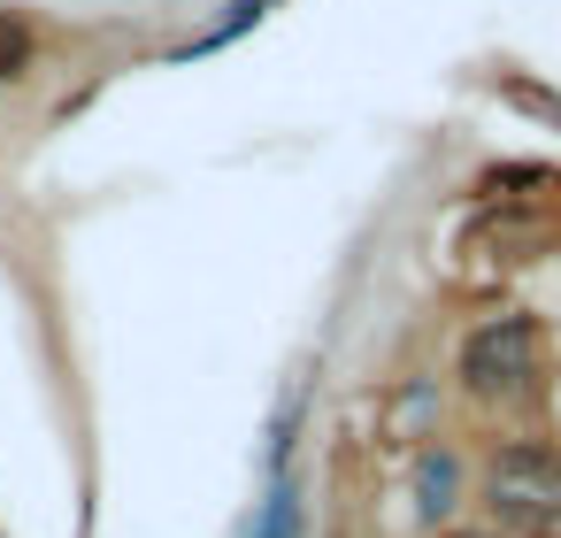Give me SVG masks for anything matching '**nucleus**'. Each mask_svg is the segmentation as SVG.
Returning <instances> with one entry per match:
<instances>
[{
	"mask_svg": "<svg viewBox=\"0 0 561 538\" xmlns=\"http://www.w3.org/2000/svg\"><path fill=\"white\" fill-rule=\"evenodd\" d=\"M477 523L500 538H561V438L507 431L477 461Z\"/></svg>",
	"mask_w": 561,
	"mask_h": 538,
	"instance_id": "obj_1",
	"label": "nucleus"
},
{
	"mask_svg": "<svg viewBox=\"0 0 561 538\" xmlns=\"http://www.w3.org/2000/svg\"><path fill=\"white\" fill-rule=\"evenodd\" d=\"M546 369H553V354H546V323H538L530 308H492V316L469 323L461 346H454V385H461V400L500 408V415L538 408V400H546Z\"/></svg>",
	"mask_w": 561,
	"mask_h": 538,
	"instance_id": "obj_2",
	"label": "nucleus"
},
{
	"mask_svg": "<svg viewBox=\"0 0 561 538\" xmlns=\"http://www.w3.org/2000/svg\"><path fill=\"white\" fill-rule=\"evenodd\" d=\"M408 507H415V523L438 538V530H454V523H469V507H477V461L454 446V438H423L415 454H408Z\"/></svg>",
	"mask_w": 561,
	"mask_h": 538,
	"instance_id": "obj_3",
	"label": "nucleus"
},
{
	"mask_svg": "<svg viewBox=\"0 0 561 538\" xmlns=\"http://www.w3.org/2000/svg\"><path fill=\"white\" fill-rule=\"evenodd\" d=\"M39 70V24L24 9H0V85H24Z\"/></svg>",
	"mask_w": 561,
	"mask_h": 538,
	"instance_id": "obj_4",
	"label": "nucleus"
},
{
	"mask_svg": "<svg viewBox=\"0 0 561 538\" xmlns=\"http://www.w3.org/2000/svg\"><path fill=\"white\" fill-rule=\"evenodd\" d=\"M247 538H300V484H293V477L270 484V500H262V515H254Z\"/></svg>",
	"mask_w": 561,
	"mask_h": 538,
	"instance_id": "obj_5",
	"label": "nucleus"
},
{
	"mask_svg": "<svg viewBox=\"0 0 561 538\" xmlns=\"http://www.w3.org/2000/svg\"><path fill=\"white\" fill-rule=\"evenodd\" d=\"M262 16H270V0H231V16H224V24L201 39V55H208V47H231V39H239L247 24H262Z\"/></svg>",
	"mask_w": 561,
	"mask_h": 538,
	"instance_id": "obj_6",
	"label": "nucleus"
},
{
	"mask_svg": "<svg viewBox=\"0 0 561 538\" xmlns=\"http://www.w3.org/2000/svg\"><path fill=\"white\" fill-rule=\"evenodd\" d=\"M438 538H500L492 523H454V530H438Z\"/></svg>",
	"mask_w": 561,
	"mask_h": 538,
	"instance_id": "obj_7",
	"label": "nucleus"
}]
</instances>
